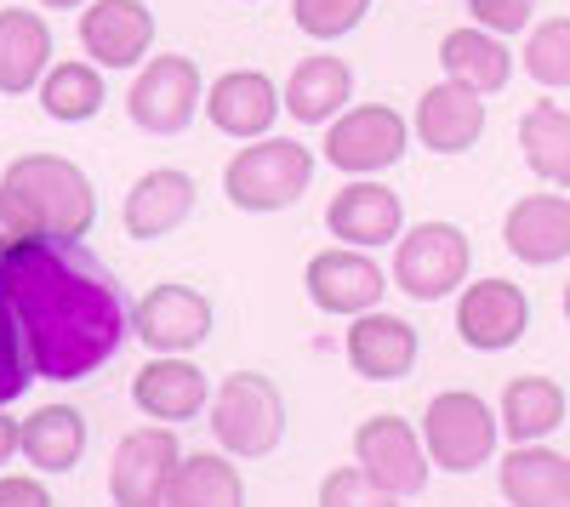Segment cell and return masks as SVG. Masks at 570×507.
I'll list each match as a JSON object with an SVG mask.
<instances>
[{
    "instance_id": "obj_8",
    "label": "cell",
    "mask_w": 570,
    "mask_h": 507,
    "mask_svg": "<svg viewBox=\"0 0 570 507\" xmlns=\"http://www.w3.org/2000/svg\"><path fill=\"white\" fill-rule=\"evenodd\" d=\"M411 149V126L405 115H394L389 103H360L343 109L337 120L325 126V160L348 171V177H371V171H389L400 166Z\"/></svg>"
},
{
    "instance_id": "obj_5",
    "label": "cell",
    "mask_w": 570,
    "mask_h": 507,
    "mask_svg": "<svg viewBox=\"0 0 570 507\" xmlns=\"http://www.w3.org/2000/svg\"><path fill=\"white\" fill-rule=\"evenodd\" d=\"M497 439H502V428L491 417V405L468 388H445L422 410V445L440 474H473L480 463H491Z\"/></svg>"
},
{
    "instance_id": "obj_27",
    "label": "cell",
    "mask_w": 570,
    "mask_h": 507,
    "mask_svg": "<svg viewBox=\"0 0 570 507\" xmlns=\"http://www.w3.org/2000/svg\"><path fill=\"white\" fill-rule=\"evenodd\" d=\"M559 422H564V388L553 377H513L502 388V434L513 445L548 439Z\"/></svg>"
},
{
    "instance_id": "obj_2",
    "label": "cell",
    "mask_w": 570,
    "mask_h": 507,
    "mask_svg": "<svg viewBox=\"0 0 570 507\" xmlns=\"http://www.w3.org/2000/svg\"><path fill=\"white\" fill-rule=\"evenodd\" d=\"M7 189L35 211L40 235H58V240H86L91 222H98V189H91V177L63 160V155H23L7 166Z\"/></svg>"
},
{
    "instance_id": "obj_35",
    "label": "cell",
    "mask_w": 570,
    "mask_h": 507,
    "mask_svg": "<svg viewBox=\"0 0 570 507\" xmlns=\"http://www.w3.org/2000/svg\"><path fill=\"white\" fill-rule=\"evenodd\" d=\"M468 12H473V23L491 29V34H519L537 18V0H468Z\"/></svg>"
},
{
    "instance_id": "obj_10",
    "label": "cell",
    "mask_w": 570,
    "mask_h": 507,
    "mask_svg": "<svg viewBox=\"0 0 570 507\" xmlns=\"http://www.w3.org/2000/svg\"><path fill=\"white\" fill-rule=\"evenodd\" d=\"M354 463L389 490V501H411L428 490V445L405 417H365L354 434Z\"/></svg>"
},
{
    "instance_id": "obj_36",
    "label": "cell",
    "mask_w": 570,
    "mask_h": 507,
    "mask_svg": "<svg viewBox=\"0 0 570 507\" xmlns=\"http://www.w3.org/2000/svg\"><path fill=\"white\" fill-rule=\"evenodd\" d=\"M29 240H40V222H35V211L7 189V182H0V251H18Z\"/></svg>"
},
{
    "instance_id": "obj_39",
    "label": "cell",
    "mask_w": 570,
    "mask_h": 507,
    "mask_svg": "<svg viewBox=\"0 0 570 507\" xmlns=\"http://www.w3.org/2000/svg\"><path fill=\"white\" fill-rule=\"evenodd\" d=\"M46 12H75V7H91V0H40Z\"/></svg>"
},
{
    "instance_id": "obj_6",
    "label": "cell",
    "mask_w": 570,
    "mask_h": 507,
    "mask_svg": "<svg viewBox=\"0 0 570 507\" xmlns=\"http://www.w3.org/2000/svg\"><path fill=\"white\" fill-rule=\"evenodd\" d=\"M200 63L183 58V52H160L155 63H142L131 91H126V115L137 120V131L149 137H177L195 126V109H200Z\"/></svg>"
},
{
    "instance_id": "obj_18",
    "label": "cell",
    "mask_w": 570,
    "mask_h": 507,
    "mask_svg": "<svg viewBox=\"0 0 570 507\" xmlns=\"http://www.w3.org/2000/svg\"><path fill=\"white\" fill-rule=\"evenodd\" d=\"M131 399H137V410H142L149 422L177 428V422H188V417H200L206 399H212V388H206V371H200L195 359L155 354V359L131 377Z\"/></svg>"
},
{
    "instance_id": "obj_24",
    "label": "cell",
    "mask_w": 570,
    "mask_h": 507,
    "mask_svg": "<svg viewBox=\"0 0 570 507\" xmlns=\"http://www.w3.org/2000/svg\"><path fill=\"white\" fill-rule=\"evenodd\" d=\"M440 69H445V80L473 86L480 98H491V91H502L513 80V52H508L502 34L473 23V29H451L440 40Z\"/></svg>"
},
{
    "instance_id": "obj_31",
    "label": "cell",
    "mask_w": 570,
    "mask_h": 507,
    "mask_svg": "<svg viewBox=\"0 0 570 507\" xmlns=\"http://www.w3.org/2000/svg\"><path fill=\"white\" fill-rule=\"evenodd\" d=\"M525 74L548 91L570 86V18H548L525 40Z\"/></svg>"
},
{
    "instance_id": "obj_15",
    "label": "cell",
    "mask_w": 570,
    "mask_h": 507,
    "mask_svg": "<svg viewBox=\"0 0 570 507\" xmlns=\"http://www.w3.org/2000/svg\"><path fill=\"white\" fill-rule=\"evenodd\" d=\"M325 228L337 235L343 246H360V251H376V246H389L405 235V206L394 189H383V182H371V177H354L348 189L331 195L325 206Z\"/></svg>"
},
{
    "instance_id": "obj_21",
    "label": "cell",
    "mask_w": 570,
    "mask_h": 507,
    "mask_svg": "<svg viewBox=\"0 0 570 507\" xmlns=\"http://www.w3.org/2000/svg\"><path fill=\"white\" fill-rule=\"evenodd\" d=\"M416 137L434 155H468L485 137V98L473 86H456V80L428 86L416 103Z\"/></svg>"
},
{
    "instance_id": "obj_32",
    "label": "cell",
    "mask_w": 570,
    "mask_h": 507,
    "mask_svg": "<svg viewBox=\"0 0 570 507\" xmlns=\"http://www.w3.org/2000/svg\"><path fill=\"white\" fill-rule=\"evenodd\" d=\"M371 12V0H292V23L314 40H343L348 29H360Z\"/></svg>"
},
{
    "instance_id": "obj_25",
    "label": "cell",
    "mask_w": 570,
    "mask_h": 507,
    "mask_svg": "<svg viewBox=\"0 0 570 507\" xmlns=\"http://www.w3.org/2000/svg\"><path fill=\"white\" fill-rule=\"evenodd\" d=\"M285 109H292V120H303V126H331L343 109H348V98H354V69L343 63V58H303L297 69H292V80H285Z\"/></svg>"
},
{
    "instance_id": "obj_29",
    "label": "cell",
    "mask_w": 570,
    "mask_h": 507,
    "mask_svg": "<svg viewBox=\"0 0 570 507\" xmlns=\"http://www.w3.org/2000/svg\"><path fill=\"white\" fill-rule=\"evenodd\" d=\"M246 501V485L234 474L228 456H183L177 463V479L166 490V507H240Z\"/></svg>"
},
{
    "instance_id": "obj_37",
    "label": "cell",
    "mask_w": 570,
    "mask_h": 507,
    "mask_svg": "<svg viewBox=\"0 0 570 507\" xmlns=\"http://www.w3.org/2000/svg\"><path fill=\"white\" fill-rule=\"evenodd\" d=\"M0 507H52V490H46L40 479L12 474V479H0Z\"/></svg>"
},
{
    "instance_id": "obj_33",
    "label": "cell",
    "mask_w": 570,
    "mask_h": 507,
    "mask_svg": "<svg viewBox=\"0 0 570 507\" xmlns=\"http://www.w3.org/2000/svg\"><path fill=\"white\" fill-rule=\"evenodd\" d=\"M29 377H35V365H29V348H23V331H18V314H12L7 291H0V405L23 399Z\"/></svg>"
},
{
    "instance_id": "obj_23",
    "label": "cell",
    "mask_w": 570,
    "mask_h": 507,
    "mask_svg": "<svg viewBox=\"0 0 570 507\" xmlns=\"http://www.w3.org/2000/svg\"><path fill=\"white\" fill-rule=\"evenodd\" d=\"M52 69V29L40 23V12L0 7V91L23 98Z\"/></svg>"
},
{
    "instance_id": "obj_40",
    "label": "cell",
    "mask_w": 570,
    "mask_h": 507,
    "mask_svg": "<svg viewBox=\"0 0 570 507\" xmlns=\"http://www.w3.org/2000/svg\"><path fill=\"white\" fill-rule=\"evenodd\" d=\"M564 319H570V286H564Z\"/></svg>"
},
{
    "instance_id": "obj_30",
    "label": "cell",
    "mask_w": 570,
    "mask_h": 507,
    "mask_svg": "<svg viewBox=\"0 0 570 507\" xmlns=\"http://www.w3.org/2000/svg\"><path fill=\"white\" fill-rule=\"evenodd\" d=\"M104 74H98V63H52L46 69V80H40V109L52 115V120H63V126H80V120H91L104 109Z\"/></svg>"
},
{
    "instance_id": "obj_1",
    "label": "cell",
    "mask_w": 570,
    "mask_h": 507,
    "mask_svg": "<svg viewBox=\"0 0 570 507\" xmlns=\"http://www.w3.org/2000/svg\"><path fill=\"white\" fill-rule=\"evenodd\" d=\"M0 291H7L35 377L80 382L126 348L131 308L104 257L80 240L40 235L18 251H0Z\"/></svg>"
},
{
    "instance_id": "obj_14",
    "label": "cell",
    "mask_w": 570,
    "mask_h": 507,
    "mask_svg": "<svg viewBox=\"0 0 570 507\" xmlns=\"http://www.w3.org/2000/svg\"><path fill=\"white\" fill-rule=\"evenodd\" d=\"M195 206H200L195 177L177 171V166H155V171H142L126 189L120 222H126L131 240H166V235H177V228L195 217Z\"/></svg>"
},
{
    "instance_id": "obj_4",
    "label": "cell",
    "mask_w": 570,
    "mask_h": 507,
    "mask_svg": "<svg viewBox=\"0 0 570 507\" xmlns=\"http://www.w3.org/2000/svg\"><path fill=\"white\" fill-rule=\"evenodd\" d=\"M212 434L228 456H246V463H263V456L279 450L285 439V399L263 371H234L217 382L212 394Z\"/></svg>"
},
{
    "instance_id": "obj_38",
    "label": "cell",
    "mask_w": 570,
    "mask_h": 507,
    "mask_svg": "<svg viewBox=\"0 0 570 507\" xmlns=\"http://www.w3.org/2000/svg\"><path fill=\"white\" fill-rule=\"evenodd\" d=\"M18 450H23V422H12V417H7V405H0V468H7Z\"/></svg>"
},
{
    "instance_id": "obj_13",
    "label": "cell",
    "mask_w": 570,
    "mask_h": 507,
    "mask_svg": "<svg viewBox=\"0 0 570 507\" xmlns=\"http://www.w3.org/2000/svg\"><path fill=\"white\" fill-rule=\"evenodd\" d=\"M80 46L98 69H137L155 46V12L142 0H91L80 12Z\"/></svg>"
},
{
    "instance_id": "obj_34",
    "label": "cell",
    "mask_w": 570,
    "mask_h": 507,
    "mask_svg": "<svg viewBox=\"0 0 570 507\" xmlns=\"http://www.w3.org/2000/svg\"><path fill=\"white\" fill-rule=\"evenodd\" d=\"M383 501H389V490L376 485L360 463L325 474V485H320V507H383Z\"/></svg>"
},
{
    "instance_id": "obj_9",
    "label": "cell",
    "mask_w": 570,
    "mask_h": 507,
    "mask_svg": "<svg viewBox=\"0 0 570 507\" xmlns=\"http://www.w3.org/2000/svg\"><path fill=\"white\" fill-rule=\"evenodd\" d=\"M212 297L195 291V286H183V280H160L137 297L131 308V331L142 348H155V354H195L206 337H212Z\"/></svg>"
},
{
    "instance_id": "obj_12",
    "label": "cell",
    "mask_w": 570,
    "mask_h": 507,
    "mask_svg": "<svg viewBox=\"0 0 570 507\" xmlns=\"http://www.w3.org/2000/svg\"><path fill=\"white\" fill-rule=\"evenodd\" d=\"M531 326V297L525 286L502 280V274H491V280H473L462 297H456V337L468 348L480 354H502L513 348L519 337H525Z\"/></svg>"
},
{
    "instance_id": "obj_11",
    "label": "cell",
    "mask_w": 570,
    "mask_h": 507,
    "mask_svg": "<svg viewBox=\"0 0 570 507\" xmlns=\"http://www.w3.org/2000/svg\"><path fill=\"white\" fill-rule=\"evenodd\" d=\"M183 463V445L177 434H166V422H149L115 445V463H109V501L120 507H160L171 479Z\"/></svg>"
},
{
    "instance_id": "obj_7",
    "label": "cell",
    "mask_w": 570,
    "mask_h": 507,
    "mask_svg": "<svg viewBox=\"0 0 570 507\" xmlns=\"http://www.w3.org/2000/svg\"><path fill=\"white\" fill-rule=\"evenodd\" d=\"M468 235L456 222H416L400 235V251H394V286L416 302H440L451 291H462L468 280Z\"/></svg>"
},
{
    "instance_id": "obj_20",
    "label": "cell",
    "mask_w": 570,
    "mask_h": 507,
    "mask_svg": "<svg viewBox=\"0 0 570 507\" xmlns=\"http://www.w3.org/2000/svg\"><path fill=\"white\" fill-rule=\"evenodd\" d=\"M502 246L525 268H553L570 257V200L564 195H525L502 217Z\"/></svg>"
},
{
    "instance_id": "obj_17",
    "label": "cell",
    "mask_w": 570,
    "mask_h": 507,
    "mask_svg": "<svg viewBox=\"0 0 570 507\" xmlns=\"http://www.w3.org/2000/svg\"><path fill=\"white\" fill-rule=\"evenodd\" d=\"M416 354H422V337H416L411 319L383 314V308L354 314V331H348L354 377H365V382H400V377L416 371Z\"/></svg>"
},
{
    "instance_id": "obj_28",
    "label": "cell",
    "mask_w": 570,
    "mask_h": 507,
    "mask_svg": "<svg viewBox=\"0 0 570 507\" xmlns=\"http://www.w3.org/2000/svg\"><path fill=\"white\" fill-rule=\"evenodd\" d=\"M519 149H525V166L542 182L570 189V115L559 103H537L519 115Z\"/></svg>"
},
{
    "instance_id": "obj_22",
    "label": "cell",
    "mask_w": 570,
    "mask_h": 507,
    "mask_svg": "<svg viewBox=\"0 0 570 507\" xmlns=\"http://www.w3.org/2000/svg\"><path fill=\"white\" fill-rule=\"evenodd\" d=\"M502 496L513 507H570V456L542 445V439H525L502 456Z\"/></svg>"
},
{
    "instance_id": "obj_26",
    "label": "cell",
    "mask_w": 570,
    "mask_h": 507,
    "mask_svg": "<svg viewBox=\"0 0 570 507\" xmlns=\"http://www.w3.org/2000/svg\"><path fill=\"white\" fill-rule=\"evenodd\" d=\"M86 417L75 405H40L23 417V456L35 474H69L86 456Z\"/></svg>"
},
{
    "instance_id": "obj_3",
    "label": "cell",
    "mask_w": 570,
    "mask_h": 507,
    "mask_svg": "<svg viewBox=\"0 0 570 507\" xmlns=\"http://www.w3.org/2000/svg\"><path fill=\"white\" fill-rule=\"evenodd\" d=\"M314 182V155L297 137H252V143L228 160L223 195L240 211H285L308 195Z\"/></svg>"
},
{
    "instance_id": "obj_19",
    "label": "cell",
    "mask_w": 570,
    "mask_h": 507,
    "mask_svg": "<svg viewBox=\"0 0 570 507\" xmlns=\"http://www.w3.org/2000/svg\"><path fill=\"white\" fill-rule=\"evenodd\" d=\"M279 86L257 69H228L212 80L206 91V120L223 131V137H240V143H252V137H268L274 120H279Z\"/></svg>"
},
{
    "instance_id": "obj_16",
    "label": "cell",
    "mask_w": 570,
    "mask_h": 507,
    "mask_svg": "<svg viewBox=\"0 0 570 507\" xmlns=\"http://www.w3.org/2000/svg\"><path fill=\"white\" fill-rule=\"evenodd\" d=\"M308 302L320 308V314H343V319H354V314H365V308H376L383 302V291H389V274L376 268L360 246L354 251H320L314 262H308Z\"/></svg>"
}]
</instances>
